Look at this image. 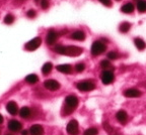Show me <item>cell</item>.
<instances>
[{
	"label": "cell",
	"instance_id": "obj_1",
	"mask_svg": "<svg viewBox=\"0 0 146 135\" xmlns=\"http://www.w3.org/2000/svg\"><path fill=\"white\" fill-rule=\"evenodd\" d=\"M54 50L57 54L68 56H78L83 52V50H82L81 47H75V45H68V47L57 45V47H55Z\"/></svg>",
	"mask_w": 146,
	"mask_h": 135
},
{
	"label": "cell",
	"instance_id": "obj_2",
	"mask_svg": "<svg viewBox=\"0 0 146 135\" xmlns=\"http://www.w3.org/2000/svg\"><path fill=\"white\" fill-rule=\"evenodd\" d=\"M78 98L75 95H69L65 98V105H64V113L65 115H69L77 108Z\"/></svg>",
	"mask_w": 146,
	"mask_h": 135
},
{
	"label": "cell",
	"instance_id": "obj_3",
	"mask_svg": "<svg viewBox=\"0 0 146 135\" xmlns=\"http://www.w3.org/2000/svg\"><path fill=\"white\" fill-rule=\"evenodd\" d=\"M107 50V45L103 43V41H96L92 45H91V54L94 56H100V54H103L104 52H106Z\"/></svg>",
	"mask_w": 146,
	"mask_h": 135
},
{
	"label": "cell",
	"instance_id": "obj_4",
	"mask_svg": "<svg viewBox=\"0 0 146 135\" xmlns=\"http://www.w3.org/2000/svg\"><path fill=\"white\" fill-rule=\"evenodd\" d=\"M76 88L81 92H90L96 89V84L92 81H82L77 84Z\"/></svg>",
	"mask_w": 146,
	"mask_h": 135
},
{
	"label": "cell",
	"instance_id": "obj_5",
	"mask_svg": "<svg viewBox=\"0 0 146 135\" xmlns=\"http://www.w3.org/2000/svg\"><path fill=\"white\" fill-rule=\"evenodd\" d=\"M66 131L69 135H78L79 134V125L75 119L69 121L66 126Z\"/></svg>",
	"mask_w": 146,
	"mask_h": 135
},
{
	"label": "cell",
	"instance_id": "obj_6",
	"mask_svg": "<svg viewBox=\"0 0 146 135\" xmlns=\"http://www.w3.org/2000/svg\"><path fill=\"white\" fill-rule=\"evenodd\" d=\"M41 43H42L41 37H35L25 45V48L27 50H29V52H34V50H36V48H39Z\"/></svg>",
	"mask_w": 146,
	"mask_h": 135
},
{
	"label": "cell",
	"instance_id": "obj_7",
	"mask_svg": "<svg viewBox=\"0 0 146 135\" xmlns=\"http://www.w3.org/2000/svg\"><path fill=\"white\" fill-rule=\"evenodd\" d=\"M100 78H102L103 84H105V85H110V84H112L113 81L115 80L114 73L111 72V71H108V70H105L103 73H102Z\"/></svg>",
	"mask_w": 146,
	"mask_h": 135
},
{
	"label": "cell",
	"instance_id": "obj_8",
	"mask_svg": "<svg viewBox=\"0 0 146 135\" xmlns=\"http://www.w3.org/2000/svg\"><path fill=\"white\" fill-rule=\"evenodd\" d=\"M58 37H59V33L57 31H55L54 29H50L47 33V36H46V43L48 45H53L57 41Z\"/></svg>",
	"mask_w": 146,
	"mask_h": 135
},
{
	"label": "cell",
	"instance_id": "obj_9",
	"mask_svg": "<svg viewBox=\"0 0 146 135\" xmlns=\"http://www.w3.org/2000/svg\"><path fill=\"white\" fill-rule=\"evenodd\" d=\"M44 86H45V88L49 91H57L60 89V83L57 82L56 80H46L44 82Z\"/></svg>",
	"mask_w": 146,
	"mask_h": 135
},
{
	"label": "cell",
	"instance_id": "obj_10",
	"mask_svg": "<svg viewBox=\"0 0 146 135\" xmlns=\"http://www.w3.org/2000/svg\"><path fill=\"white\" fill-rule=\"evenodd\" d=\"M8 129L11 132H19L21 130V123L15 119L10 120L8 122Z\"/></svg>",
	"mask_w": 146,
	"mask_h": 135
},
{
	"label": "cell",
	"instance_id": "obj_11",
	"mask_svg": "<svg viewBox=\"0 0 146 135\" xmlns=\"http://www.w3.org/2000/svg\"><path fill=\"white\" fill-rule=\"evenodd\" d=\"M6 110L10 115H16L18 113V106L14 101H10L6 104Z\"/></svg>",
	"mask_w": 146,
	"mask_h": 135
},
{
	"label": "cell",
	"instance_id": "obj_12",
	"mask_svg": "<svg viewBox=\"0 0 146 135\" xmlns=\"http://www.w3.org/2000/svg\"><path fill=\"white\" fill-rule=\"evenodd\" d=\"M29 132L31 133V135H44L45 130H44L43 126H41L40 124H35L30 128Z\"/></svg>",
	"mask_w": 146,
	"mask_h": 135
},
{
	"label": "cell",
	"instance_id": "obj_13",
	"mask_svg": "<svg viewBox=\"0 0 146 135\" xmlns=\"http://www.w3.org/2000/svg\"><path fill=\"white\" fill-rule=\"evenodd\" d=\"M124 96L127 98H137L141 96V92L136 89H128L124 92Z\"/></svg>",
	"mask_w": 146,
	"mask_h": 135
},
{
	"label": "cell",
	"instance_id": "obj_14",
	"mask_svg": "<svg viewBox=\"0 0 146 135\" xmlns=\"http://www.w3.org/2000/svg\"><path fill=\"white\" fill-rule=\"evenodd\" d=\"M57 71H59V72L62 73V74L69 75L73 72V68L71 67L70 65H68V64H64V65L57 66Z\"/></svg>",
	"mask_w": 146,
	"mask_h": 135
},
{
	"label": "cell",
	"instance_id": "obj_15",
	"mask_svg": "<svg viewBox=\"0 0 146 135\" xmlns=\"http://www.w3.org/2000/svg\"><path fill=\"white\" fill-rule=\"evenodd\" d=\"M116 118H117V120L120 122V123H122V124L126 123V122L128 121L127 112H126V111H124V110L118 111V112H117V114H116Z\"/></svg>",
	"mask_w": 146,
	"mask_h": 135
},
{
	"label": "cell",
	"instance_id": "obj_16",
	"mask_svg": "<svg viewBox=\"0 0 146 135\" xmlns=\"http://www.w3.org/2000/svg\"><path fill=\"white\" fill-rule=\"evenodd\" d=\"M70 37L72 38V39H74V41H82L85 39V33L82 31V30H76V31H74L71 34Z\"/></svg>",
	"mask_w": 146,
	"mask_h": 135
},
{
	"label": "cell",
	"instance_id": "obj_17",
	"mask_svg": "<svg viewBox=\"0 0 146 135\" xmlns=\"http://www.w3.org/2000/svg\"><path fill=\"white\" fill-rule=\"evenodd\" d=\"M134 43H135V47L138 48L139 50H144L146 48V43L140 37H136L134 39Z\"/></svg>",
	"mask_w": 146,
	"mask_h": 135
},
{
	"label": "cell",
	"instance_id": "obj_18",
	"mask_svg": "<svg viewBox=\"0 0 146 135\" xmlns=\"http://www.w3.org/2000/svg\"><path fill=\"white\" fill-rule=\"evenodd\" d=\"M121 11L124 12V13L130 14L134 11V5L132 3H126L125 5H123L121 8Z\"/></svg>",
	"mask_w": 146,
	"mask_h": 135
},
{
	"label": "cell",
	"instance_id": "obj_19",
	"mask_svg": "<svg viewBox=\"0 0 146 135\" xmlns=\"http://www.w3.org/2000/svg\"><path fill=\"white\" fill-rule=\"evenodd\" d=\"M31 109L29 107H23V108L19 110V115H21V118H25V119H27V118H30L31 116Z\"/></svg>",
	"mask_w": 146,
	"mask_h": 135
},
{
	"label": "cell",
	"instance_id": "obj_20",
	"mask_svg": "<svg viewBox=\"0 0 146 135\" xmlns=\"http://www.w3.org/2000/svg\"><path fill=\"white\" fill-rule=\"evenodd\" d=\"M137 9L141 13L146 12V0H137Z\"/></svg>",
	"mask_w": 146,
	"mask_h": 135
},
{
	"label": "cell",
	"instance_id": "obj_21",
	"mask_svg": "<svg viewBox=\"0 0 146 135\" xmlns=\"http://www.w3.org/2000/svg\"><path fill=\"white\" fill-rule=\"evenodd\" d=\"M53 70V65L52 63H46L44 64L43 68H42V73H43L44 75H49L51 72H52Z\"/></svg>",
	"mask_w": 146,
	"mask_h": 135
},
{
	"label": "cell",
	"instance_id": "obj_22",
	"mask_svg": "<svg viewBox=\"0 0 146 135\" xmlns=\"http://www.w3.org/2000/svg\"><path fill=\"white\" fill-rule=\"evenodd\" d=\"M38 81H39V78H38V76L36 74H31L25 77V82L29 84H32V85L36 84Z\"/></svg>",
	"mask_w": 146,
	"mask_h": 135
},
{
	"label": "cell",
	"instance_id": "obj_23",
	"mask_svg": "<svg viewBox=\"0 0 146 135\" xmlns=\"http://www.w3.org/2000/svg\"><path fill=\"white\" fill-rule=\"evenodd\" d=\"M131 28V23L129 22H123L120 24V31L122 32V33H127L129 30H130Z\"/></svg>",
	"mask_w": 146,
	"mask_h": 135
},
{
	"label": "cell",
	"instance_id": "obj_24",
	"mask_svg": "<svg viewBox=\"0 0 146 135\" xmlns=\"http://www.w3.org/2000/svg\"><path fill=\"white\" fill-rule=\"evenodd\" d=\"M98 130L96 127H90V128H87L86 130L83 132V135H98Z\"/></svg>",
	"mask_w": 146,
	"mask_h": 135
},
{
	"label": "cell",
	"instance_id": "obj_25",
	"mask_svg": "<svg viewBox=\"0 0 146 135\" xmlns=\"http://www.w3.org/2000/svg\"><path fill=\"white\" fill-rule=\"evenodd\" d=\"M14 19H15V18H14V16L12 15V14L8 13L4 17V22L6 23V24H11V23L14 22Z\"/></svg>",
	"mask_w": 146,
	"mask_h": 135
},
{
	"label": "cell",
	"instance_id": "obj_26",
	"mask_svg": "<svg viewBox=\"0 0 146 135\" xmlns=\"http://www.w3.org/2000/svg\"><path fill=\"white\" fill-rule=\"evenodd\" d=\"M107 56H108V60H117L120 56V54H118L117 52H114V50H112V52H108V54H107Z\"/></svg>",
	"mask_w": 146,
	"mask_h": 135
},
{
	"label": "cell",
	"instance_id": "obj_27",
	"mask_svg": "<svg viewBox=\"0 0 146 135\" xmlns=\"http://www.w3.org/2000/svg\"><path fill=\"white\" fill-rule=\"evenodd\" d=\"M100 68H103V69L107 70V69L111 68V62H110V60H103V61L100 62Z\"/></svg>",
	"mask_w": 146,
	"mask_h": 135
},
{
	"label": "cell",
	"instance_id": "obj_28",
	"mask_svg": "<svg viewBox=\"0 0 146 135\" xmlns=\"http://www.w3.org/2000/svg\"><path fill=\"white\" fill-rule=\"evenodd\" d=\"M85 70V65L83 63H79L75 66V71L77 73H81Z\"/></svg>",
	"mask_w": 146,
	"mask_h": 135
},
{
	"label": "cell",
	"instance_id": "obj_29",
	"mask_svg": "<svg viewBox=\"0 0 146 135\" xmlns=\"http://www.w3.org/2000/svg\"><path fill=\"white\" fill-rule=\"evenodd\" d=\"M104 129H105V130L107 131L108 133H110V134L114 132V129H113L112 127L110 126V124L107 123V122H106V123H104Z\"/></svg>",
	"mask_w": 146,
	"mask_h": 135
},
{
	"label": "cell",
	"instance_id": "obj_30",
	"mask_svg": "<svg viewBox=\"0 0 146 135\" xmlns=\"http://www.w3.org/2000/svg\"><path fill=\"white\" fill-rule=\"evenodd\" d=\"M40 3H41V7L43 9H47L49 7V0H41Z\"/></svg>",
	"mask_w": 146,
	"mask_h": 135
},
{
	"label": "cell",
	"instance_id": "obj_31",
	"mask_svg": "<svg viewBox=\"0 0 146 135\" xmlns=\"http://www.w3.org/2000/svg\"><path fill=\"white\" fill-rule=\"evenodd\" d=\"M27 17L34 18V17H36V11H35L34 9H31V10H29V11L27 12Z\"/></svg>",
	"mask_w": 146,
	"mask_h": 135
},
{
	"label": "cell",
	"instance_id": "obj_32",
	"mask_svg": "<svg viewBox=\"0 0 146 135\" xmlns=\"http://www.w3.org/2000/svg\"><path fill=\"white\" fill-rule=\"evenodd\" d=\"M100 3H103L105 6H108V7H111L112 6V1L111 0H98Z\"/></svg>",
	"mask_w": 146,
	"mask_h": 135
},
{
	"label": "cell",
	"instance_id": "obj_33",
	"mask_svg": "<svg viewBox=\"0 0 146 135\" xmlns=\"http://www.w3.org/2000/svg\"><path fill=\"white\" fill-rule=\"evenodd\" d=\"M29 134V131L27 130H23L21 131V135H27Z\"/></svg>",
	"mask_w": 146,
	"mask_h": 135
},
{
	"label": "cell",
	"instance_id": "obj_34",
	"mask_svg": "<svg viewBox=\"0 0 146 135\" xmlns=\"http://www.w3.org/2000/svg\"><path fill=\"white\" fill-rule=\"evenodd\" d=\"M3 121H4V119H3V116L1 114H0V125L3 123Z\"/></svg>",
	"mask_w": 146,
	"mask_h": 135
},
{
	"label": "cell",
	"instance_id": "obj_35",
	"mask_svg": "<svg viewBox=\"0 0 146 135\" xmlns=\"http://www.w3.org/2000/svg\"><path fill=\"white\" fill-rule=\"evenodd\" d=\"M111 135H121L119 132H113V133H111Z\"/></svg>",
	"mask_w": 146,
	"mask_h": 135
},
{
	"label": "cell",
	"instance_id": "obj_36",
	"mask_svg": "<svg viewBox=\"0 0 146 135\" xmlns=\"http://www.w3.org/2000/svg\"><path fill=\"white\" fill-rule=\"evenodd\" d=\"M5 135H12L11 133H7V134H5Z\"/></svg>",
	"mask_w": 146,
	"mask_h": 135
},
{
	"label": "cell",
	"instance_id": "obj_37",
	"mask_svg": "<svg viewBox=\"0 0 146 135\" xmlns=\"http://www.w3.org/2000/svg\"><path fill=\"white\" fill-rule=\"evenodd\" d=\"M116 1H120V0H116Z\"/></svg>",
	"mask_w": 146,
	"mask_h": 135
}]
</instances>
